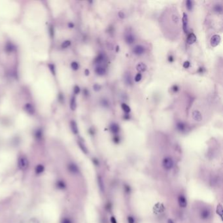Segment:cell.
Returning <instances> with one entry per match:
<instances>
[{
  "label": "cell",
  "mask_w": 223,
  "mask_h": 223,
  "mask_svg": "<svg viewBox=\"0 0 223 223\" xmlns=\"http://www.w3.org/2000/svg\"><path fill=\"white\" fill-rule=\"evenodd\" d=\"M101 104L104 107H108L109 105V103L107 99H102L101 100Z\"/></svg>",
  "instance_id": "obj_28"
},
{
  "label": "cell",
  "mask_w": 223,
  "mask_h": 223,
  "mask_svg": "<svg viewBox=\"0 0 223 223\" xmlns=\"http://www.w3.org/2000/svg\"><path fill=\"white\" fill-rule=\"evenodd\" d=\"M179 90V88L177 85H174L172 88V90L174 92H178V90Z\"/></svg>",
  "instance_id": "obj_37"
},
{
  "label": "cell",
  "mask_w": 223,
  "mask_h": 223,
  "mask_svg": "<svg viewBox=\"0 0 223 223\" xmlns=\"http://www.w3.org/2000/svg\"><path fill=\"white\" fill-rule=\"evenodd\" d=\"M69 26H70V28H73V27L74 26V24H72V23H70V24H69Z\"/></svg>",
  "instance_id": "obj_52"
},
{
  "label": "cell",
  "mask_w": 223,
  "mask_h": 223,
  "mask_svg": "<svg viewBox=\"0 0 223 223\" xmlns=\"http://www.w3.org/2000/svg\"><path fill=\"white\" fill-rule=\"evenodd\" d=\"M210 215H211V211L208 209H203L200 213V216L202 219H207L210 217Z\"/></svg>",
  "instance_id": "obj_7"
},
{
  "label": "cell",
  "mask_w": 223,
  "mask_h": 223,
  "mask_svg": "<svg viewBox=\"0 0 223 223\" xmlns=\"http://www.w3.org/2000/svg\"><path fill=\"white\" fill-rule=\"evenodd\" d=\"M182 22H183V30L185 33L188 32V19L187 13H183V18H182Z\"/></svg>",
  "instance_id": "obj_4"
},
{
  "label": "cell",
  "mask_w": 223,
  "mask_h": 223,
  "mask_svg": "<svg viewBox=\"0 0 223 223\" xmlns=\"http://www.w3.org/2000/svg\"><path fill=\"white\" fill-rule=\"evenodd\" d=\"M61 223H72V221H71L70 218H64V219L62 220Z\"/></svg>",
  "instance_id": "obj_39"
},
{
  "label": "cell",
  "mask_w": 223,
  "mask_h": 223,
  "mask_svg": "<svg viewBox=\"0 0 223 223\" xmlns=\"http://www.w3.org/2000/svg\"><path fill=\"white\" fill-rule=\"evenodd\" d=\"M70 125H71V130H72L73 134H77L78 132H79V129H78V126L76 122L74 121H71V122H70Z\"/></svg>",
  "instance_id": "obj_17"
},
{
  "label": "cell",
  "mask_w": 223,
  "mask_h": 223,
  "mask_svg": "<svg viewBox=\"0 0 223 223\" xmlns=\"http://www.w3.org/2000/svg\"><path fill=\"white\" fill-rule=\"evenodd\" d=\"M168 223H174V222H173V220H172L169 219L168 220Z\"/></svg>",
  "instance_id": "obj_53"
},
{
  "label": "cell",
  "mask_w": 223,
  "mask_h": 223,
  "mask_svg": "<svg viewBox=\"0 0 223 223\" xmlns=\"http://www.w3.org/2000/svg\"><path fill=\"white\" fill-rule=\"evenodd\" d=\"M121 107H122V110H123V111H124V112H125L126 113V114H128V113H129L131 111L130 107L127 104H126V103H122V105H121Z\"/></svg>",
  "instance_id": "obj_21"
},
{
  "label": "cell",
  "mask_w": 223,
  "mask_h": 223,
  "mask_svg": "<svg viewBox=\"0 0 223 223\" xmlns=\"http://www.w3.org/2000/svg\"><path fill=\"white\" fill-rule=\"evenodd\" d=\"M18 167L22 170H26L28 167V161L27 158L24 156H21L18 159Z\"/></svg>",
  "instance_id": "obj_1"
},
{
  "label": "cell",
  "mask_w": 223,
  "mask_h": 223,
  "mask_svg": "<svg viewBox=\"0 0 223 223\" xmlns=\"http://www.w3.org/2000/svg\"><path fill=\"white\" fill-rule=\"evenodd\" d=\"M162 164H163V166L165 170H170L174 165V162H173V160H172V159L171 158L166 157L163 160Z\"/></svg>",
  "instance_id": "obj_3"
},
{
  "label": "cell",
  "mask_w": 223,
  "mask_h": 223,
  "mask_svg": "<svg viewBox=\"0 0 223 223\" xmlns=\"http://www.w3.org/2000/svg\"><path fill=\"white\" fill-rule=\"evenodd\" d=\"M221 41V38L219 35H214L211 37L210 40L211 45L213 47H216L218 45H219L220 42Z\"/></svg>",
  "instance_id": "obj_5"
},
{
  "label": "cell",
  "mask_w": 223,
  "mask_h": 223,
  "mask_svg": "<svg viewBox=\"0 0 223 223\" xmlns=\"http://www.w3.org/2000/svg\"><path fill=\"white\" fill-rule=\"evenodd\" d=\"M124 119H126V120H128V119H130V116L128 115H124Z\"/></svg>",
  "instance_id": "obj_50"
},
{
  "label": "cell",
  "mask_w": 223,
  "mask_h": 223,
  "mask_svg": "<svg viewBox=\"0 0 223 223\" xmlns=\"http://www.w3.org/2000/svg\"><path fill=\"white\" fill-rule=\"evenodd\" d=\"M79 147H81V149H82V150H83L84 153H87L88 152L87 149H86V147L84 146V145L83 143H81L79 141Z\"/></svg>",
  "instance_id": "obj_33"
},
{
  "label": "cell",
  "mask_w": 223,
  "mask_h": 223,
  "mask_svg": "<svg viewBox=\"0 0 223 223\" xmlns=\"http://www.w3.org/2000/svg\"><path fill=\"white\" fill-rule=\"evenodd\" d=\"M71 45V41H65L64 43L62 44V47L63 48H68V46H70Z\"/></svg>",
  "instance_id": "obj_30"
},
{
  "label": "cell",
  "mask_w": 223,
  "mask_h": 223,
  "mask_svg": "<svg viewBox=\"0 0 223 223\" xmlns=\"http://www.w3.org/2000/svg\"><path fill=\"white\" fill-rule=\"evenodd\" d=\"M193 2L190 1V0H188L186 2V8L188 9L189 11H191L193 9Z\"/></svg>",
  "instance_id": "obj_22"
},
{
  "label": "cell",
  "mask_w": 223,
  "mask_h": 223,
  "mask_svg": "<svg viewBox=\"0 0 223 223\" xmlns=\"http://www.w3.org/2000/svg\"><path fill=\"white\" fill-rule=\"evenodd\" d=\"M50 33H51V36L52 37L53 35H54V30H53L52 27H51V28H50Z\"/></svg>",
  "instance_id": "obj_49"
},
{
  "label": "cell",
  "mask_w": 223,
  "mask_h": 223,
  "mask_svg": "<svg viewBox=\"0 0 223 223\" xmlns=\"http://www.w3.org/2000/svg\"><path fill=\"white\" fill-rule=\"evenodd\" d=\"M48 67H49V69L51 71V72L52 73V74L54 75L55 74V68H54V66L53 64H49L48 65Z\"/></svg>",
  "instance_id": "obj_36"
},
{
  "label": "cell",
  "mask_w": 223,
  "mask_h": 223,
  "mask_svg": "<svg viewBox=\"0 0 223 223\" xmlns=\"http://www.w3.org/2000/svg\"><path fill=\"white\" fill-rule=\"evenodd\" d=\"M93 88H94V90L97 92V91H99V90H101V86H100L99 84H95L94 85V86H93Z\"/></svg>",
  "instance_id": "obj_35"
},
{
  "label": "cell",
  "mask_w": 223,
  "mask_h": 223,
  "mask_svg": "<svg viewBox=\"0 0 223 223\" xmlns=\"http://www.w3.org/2000/svg\"><path fill=\"white\" fill-rule=\"evenodd\" d=\"M24 109L28 114L31 115L34 114V113H35V109L33 107V106L30 103H26L25 105Z\"/></svg>",
  "instance_id": "obj_11"
},
{
  "label": "cell",
  "mask_w": 223,
  "mask_h": 223,
  "mask_svg": "<svg viewBox=\"0 0 223 223\" xmlns=\"http://www.w3.org/2000/svg\"><path fill=\"white\" fill-rule=\"evenodd\" d=\"M35 137H36L37 139H41L42 137V132L41 130H37L35 133Z\"/></svg>",
  "instance_id": "obj_34"
},
{
  "label": "cell",
  "mask_w": 223,
  "mask_h": 223,
  "mask_svg": "<svg viewBox=\"0 0 223 223\" xmlns=\"http://www.w3.org/2000/svg\"><path fill=\"white\" fill-rule=\"evenodd\" d=\"M178 203L179 206L181 207H186L187 205V202L185 196H179L178 198Z\"/></svg>",
  "instance_id": "obj_13"
},
{
  "label": "cell",
  "mask_w": 223,
  "mask_h": 223,
  "mask_svg": "<svg viewBox=\"0 0 223 223\" xmlns=\"http://www.w3.org/2000/svg\"><path fill=\"white\" fill-rule=\"evenodd\" d=\"M89 73H90L89 70H85V75H89Z\"/></svg>",
  "instance_id": "obj_51"
},
{
  "label": "cell",
  "mask_w": 223,
  "mask_h": 223,
  "mask_svg": "<svg viewBox=\"0 0 223 223\" xmlns=\"http://www.w3.org/2000/svg\"><path fill=\"white\" fill-rule=\"evenodd\" d=\"M118 15H119V17H120V18H124V17H125V15H124V13H123V12H122V11H121V12H119V14H118Z\"/></svg>",
  "instance_id": "obj_43"
},
{
  "label": "cell",
  "mask_w": 223,
  "mask_h": 223,
  "mask_svg": "<svg viewBox=\"0 0 223 223\" xmlns=\"http://www.w3.org/2000/svg\"><path fill=\"white\" fill-rule=\"evenodd\" d=\"M176 128H177V130H179L181 132H183L186 130L187 125L183 122H178L176 124Z\"/></svg>",
  "instance_id": "obj_15"
},
{
  "label": "cell",
  "mask_w": 223,
  "mask_h": 223,
  "mask_svg": "<svg viewBox=\"0 0 223 223\" xmlns=\"http://www.w3.org/2000/svg\"><path fill=\"white\" fill-rule=\"evenodd\" d=\"M119 130H120V128H119V126L116 123H112V124L110 125V130H111V132L114 134H117L119 133Z\"/></svg>",
  "instance_id": "obj_16"
},
{
  "label": "cell",
  "mask_w": 223,
  "mask_h": 223,
  "mask_svg": "<svg viewBox=\"0 0 223 223\" xmlns=\"http://www.w3.org/2000/svg\"><path fill=\"white\" fill-rule=\"evenodd\" d=\"M192 118L196 122H200L202 121V113L198 110H194L192 112Z\"/></svg>",
  "instance_id": "obj_6"
},
{
  "label": "cell",
  "mask_w": 223,
  "mask_h": 223,
  "mask_svg": "<svg viewBox=\"0 0 223 223\" xmlns=\"http://www.w3.org/2000/svg\"><path fill=\"white\" fill-rule=\"evenodd\" d=\"M141 79H142V75H141V73H138L137 75H136V76H135L134 81H136V82H139V81L141 80Z\"/></svg>",
  "instance_id": "obj_32"
},
{
  "label": "cell",
  "mask_w": 223,
  "mask_h": 223,
  "mask_svg": "<svg viewBox=\"0 0 223 223\" xmlns=\"http://www.w3.org/2000/svg\"><path fill=\"white\" fill-rule=\"evenodd\" d=\"M57 187L60 189H64V188H66V184L62 181H58L57 182Z\"/></svg>",
  "instance_id": "obj_27"
},
{
  "label": "cell",
  "mask_w": 223,
  "mask_h": 223,
  "mask_svg": "<svg viewBox=\"0 0 223 223\" xmlns=\"http://www.w3.org/2000/svg\"><path fill=\"white\" fill-rule=\"evenodd\" d=\"M95 72L98 75H103L106 73V69L104 67L101 66H98L95 69Z\"/></svg>",
  "instance_id": "obj_12"
},
{
  "label": "cell",
  "mask_w": 223,
  "mask_h": 223,
  "mask_svg": "<svg viewBox=\"0 0 223 223\" xmlns=\"http://www.w3.org/2000/svg\"><path fill=\"white\" fill-rule=\"evenodd\" d=\"M35 172H36V174H40L43 173L44 172V166L43 165H37L36 168H35Z\"/></svg>",
  "instance_id": "obj_25"
},
{
  "label": "cell",
  "mask_w": 223,
  "mask_h": 223,
  "mask_svg": "<svg viewBox=\"0 0 223 223\" xmlns=\"http://www.w3.org/2000/svg\"><path fill=\"white\" fill-rule=\"evenodd\" d=\"M111 223H117V220H116V218H115L114 216H111Z\"/></svg>",
  "instance_id": "obj_46"
},
{
  "label": "cell",
  "mask_w": 223,
  "mask_h": 223,
  "mask_svg": "<svg viewBox=\"0 0 223 223\" xmlns=\"http://www.w3.org/2000/svg\"><path fill=\"white\" fill-rule=\"evenodd\" d=\"M68 170L72 174H77L79 172V168L76 164H73V163H71L68 165Z\"/></svg>",
  "instance_id": "obj_14"
},
{
  "label": "cell",
  "mask_w": 223,
  "mask_h": 223,
  "mask_svg": "<svg viewBox=\"0 0 223 223\" xmlns=\"http://www.w3.org/2000/svg\"><path fill=\"white\" fill-rule=\"evenodd\" d=\"M105 56L103 54H99L95 59V63L96 64H101L102 62H104Z\"/></svg>",
  "instance_id": "obj_20"
},
{
  "label": "cell",
  "mask_w": 223,
  "mask_h": 223,
  "mask_svg": "<svg viewBox=\"0 0 223 223\" xmlns=\"http://www.w3.org/2000/svg\"><path fill=\"white\" fill-rule=\"evenodd\" d=\"M98 183L100 190H101V192H103L104 191V186H103V183L102 179H101V177L100 176H99L98 178Z\"/></svg>",
  "instance_id": "obj_24"
},
{
  "label": "cell",
  "mask_w": 223,
  "mask_h": 223,
  "mask_svg": "<svg viewBox=\"0 0 223 223\" xmlns=\"http://www.w3.org/2000/svg\"><path fill=\"white\" fill-rule=\"evenodd\" d=\"M190 63L189 61H185L183 64V68H185V69H187L190 67Z\"/></svg>",
  "instance_id": "obj_38"
},
{
  "label": "cell",
  "mask_w": 223,
  "mask_h": 223,
  "mask_svg": "<svg viewBox=\"0 0 223 223\" xmlns=\"http://www.w3.org/2000/svg\"><path fill=\"white\" fill-rule=\"evenodd\" d=\"M118 50H119V46H117V52L118 51Z\"/></svg>",
  "instance_id": "obj_54"
},
{
  "label": "cell",
  "mask_w": 223,
  "mask_h": 223,
  "mask_svg": "<svg viewBox=\"0 0 223 223\" xmlns=\"http://www.w3.org/2000/svg\"><path fill=\"white\" fill-rule=\"evenodd\" d=\"M124 189H125V191L126 192H130V188L129 186H128V185H125Z\"/></svg>",
  "instance_id": "obj_45"
},
{
  "label": "cell",
  "mask_w": 223,
  "mask_h": 223,
  "mask_svg": "<svg viewBox=\"0 0 223 223\" xmlns=\"http://www.w3.org/2000/svg\"><path fill=\"white\" fill-rule=\"evenodd\" d=\"M128 223H134L135 222V220H134V217L129 216L128 217Z\"/></svg>",
  "instance_id": "obj_40"
},
{
  "label": "cell",
  "mask_w": 223,
  "mask_h": 223,
  "mask_svg": "<svg viewBox=\"0 0 223 223\" xmlns=\"http://www.w3.org/2000/svg\"><path fill=\"white\" fill-rule=\"evenodd\" d=\"M113 141H114L115 143H119V141H120V138H119V136H115L113 137Z\"/></svg>",
  "instance_id": "obj_42"
},
{
  "label": "cell",
  "mask_w": 223,
  "mask_h": 223,
  "mask_svg": "<svg viewBox=\"0 0 223 223\" xmlns=\"http://www.w3.org/2000/svg\"><path fill=\"white\" fill-rule=\"evenodd\" d=\"M93 162H94V163L95 164V165H98V164H99V162H98V160L97 159H94V160H93Z\"/></svg>",
  "instance_id": "obj_48"
},
{
  "label": "cell",
  "mask_w": 223,
  "mask_h": 223,
  "mask_svg": "<svg viewBox=\"0 0 223 223\" xmlns=\"http://www.w3.org/2000/svg\"><path fill=\"white\" fill-rule=\"evenodd\" d=\"M196 41V36L194 33H190L187 37V42L189 45H192Z\"/></svg>",
  "instance_id": "obj_10"
},
{
  "label": "cell",
  "mask_w": 223,
  "mask_h": 223,
  "mask_svg": "<svg viewBox=\"0 0 223 223\" xmlns=\"http://www.w3.org/2000/svg\"><path fill=\"white\" fill-rule=\"evenodd\" d=\"M216 211H217V213H218V215H220V217H222V207L220 204L217 206V209H216Z\"/></svg>",
  "instance_id": "obj_31"
},
{
  "label": "cell",
  "mask_w": 223,
  "mask_h": 223,
  "mask_svg": "<svg viewBox=\"0 0 223 223\" xmlns=\"http://www.w3.org/2000/svg\"><path fill=\"white\" fill-rule=\"evenodd\" d=\"M147 65L143 62L139 63V64L137 65V66H136V70H137V71H138V73H139L145 72V71L147 70Z\"/></svg>",
  "instance_id": "obj_9"
},
{
  "label": "cell",
  "mask_w": 223,
  "mask_h": 223,
  "mask_svg": "<svg viewBox=\"0 0 223 223\" xmlns=\"http://www.w3.org/2000/svg\"><path fill=\"white\" fill-rule=\"evenodd\" d=\"M132 52L134 54L137 55V56H141V55L145 53V48L143 45H138L134 46L132 50Z\"/></svg>",
  "instance_id": "obj_2"
},
{
  "label": "cell",
  "mask_w": 223,
  "mask_h": 223,
  "mask_svg": "<svg viewBox=\"0 0 223 223\" xmlns=\"http://www.w3.org/2000/svg\"><path fill=\"white\" fill-rule=\"evenodd\" d=\"M125 41L126 43L128 44V45H132L135 41V36L132 33H128L126 35L125 37Z\"/></svg>",
  "instance_id": "obj_8"
},
{
  "label": "cell",
  "mask_w": 223,
  "mask_h": 223,
  "mask_svg": "<svg viewBox=\"0 0 223 223\" xmlns=\"http://www.w3.org/2000/svg\"><path fill=\"white\" fill-rule=\"evenodd\" d=\"M214 11L217 13H222V6L220 4H216L214 7Z\"/></svg>",
  "instance_id": "obj_23"
},
{
  "label": "cell",
  "mask_w": 223,
  "mask_h": 223,
  "mask_svg": "<svg viewBox=\"0 0 223 223\" xmlns=\"http://www.w3.org/2000/svg\"><path fill=\"white\" fill-rule=\"evenodd\" d=\"M71 67L73 70H77L79 69V64H78V63L77 62H73L71 63Z\"/></svg>",
  "instance_id": "obj_29"
},
{
  "label": "cell",
  "mask_w": 223,
  "mask_h": 223,
  "mask_svg": "<svg viewBox=\"0 0 223 223\" xmlns=\"http://www.w3.org/2000/svg\"><path fill=\"white\" fill-rule=\"evenodd\" d=\"M77 107V102H76V99H75V97L73 96L71 99V101H70V108L72 111H75V109Z\"/></svg>",
  "instance_id": "obj_19"
},
{
  "label": "cell",
  "mask_w": 223,
  "mask_h": 223,
  "mask_svg": "<svg viewBox=\"0 0 223 223\" xmlns=\"http://www.w3.org/2000/svg\"><path fill=\"white\" fill-rule=\"evenodd\" d=\"M80 92V88L78 86H75L74 87V93L75 94H77Z\"/></svg>",
  "instance_id": "obj_41"
},
{
  "label": "cell",
  "mask_w": 223,
  "mask_h": 223,
  "mask_svg": "<svg viewBox=\"0 0 223 223\" xmlns=\"http://www.w3.org/2000/svg\"><path fill=\"white\" fill-rule=\"evenodd\" d=\"M204 71H205V69L203 68H200V69L198 70V72L200 73H203Z\"/></svg>",
  "instance_id": "obj_47"
},
{
  "label": "cell",
  "mask_w": 223,
  "mask_h": 223,
  "mask_svg": "<svg viewBox=\"0 0 223 223\" xmlns=\"http://www.w3.org/2000/svg\"><path fill=\"white\" fill-rule=\"evenodd\" d=\"M168 61L170 62V63L173 62L174 61V56H172V55H170V56H168Z\"/></svg>",
  "instance_id": "obj_44"
},
{
  "label": "cell",
  "mask_w": 223,
  "mask_h": 223,
  "mask_svg": "<svg viewBox=\"0 0 223 223\" xmlns=\"http://www.w3.org/2000/svg\"><path fill=\"white\" fill-rule=\"evenodd\" d=\"M5 49H6V50L7 52H11L13 51L14 49H15V46H14V45L12 43H7L6 46H5Z\"/></svg>",
  "instance_id": "obj_26"
},
{
  "label": "cell",
  "mask_w": 223,
  "mask_h": 223,
  "mask_svg": "<svg viewBox=\"0 0 223 223\" xmlns=\"http://www.w3.org/2000/svg\"><path fill=\"white\" fill-rule=\"evenodd\" d=\"M124 82L127 85H132L133 81L132 76L130 73H126L124 75Z\"/></svg>",
  "instance_id": "obj_18"
}]
</instances>
